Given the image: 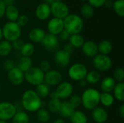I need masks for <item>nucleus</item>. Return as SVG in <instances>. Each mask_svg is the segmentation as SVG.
I'll use <instances>...</instances> for the list:
<instances>
[{
	"label": "nucleus",
	"mask_w": 124,
	"mask_h": 123,
	"mask_svg": "<svg viewBox=\"0 0 124 123\" xmlns=\"http://www.w3.org/2000/svg\"><path fill=\"white\" fill-rule=\"evenodd\" d=\"M80 1H87V0H80Z\"/></svg>",
	"instance_id": "56"
},
{
	"label": "nucleus",
	"mask_w": 124,
	"mask_h": 123,
	"mask_svg": "<svg viewBox=\"0 0 124 123\" xmlns=\"http://www.w3.org/2000/svg\"><path fill=\"white\" fill-rule=\"evenodd\" d=\"M16 112L17 109L13 104L8 101L0 103V120L7 121L11 120Z\"/></svg>",
	"instance_id": "9"
},
{
	"label": "nucleus",
	"mask_w": 124,
	"mask_h": 123,
	"mask_svg": "<svg viewBox=\"0 0 124 123\" xmlns=\"http://www.w3.org/2000/svg\"><path fill=\"white\" fill-rule=\"evenodd\" d=\"M55 63L60 67H66L70 64V54L66 52L65 51L60 50L55 53L54 55Z\"/></svg>",
	"instance_id": "15"
},
{
	"label": "nucleus",
	"mask_w": 124,
	"mask_h": 123,
	"mask_svg": "<svg viewBox=\"0 0 124 123\" xmlns=\"http://www.w3.org/2000/svg\"><path fill=\"white\" fill-rule=\"evenodd\" d=\"M89 4L93 7H100L105 5L107 0H87Z\"/></svg>",
	"instance_id": "43"
},
{
	"label": "nucleus",
	"mask_w": 124,
	"mask_h": 123,
	"mask_svg": "<svg viewBox=\"0 0 124 123\" xmlns=\"http://www.w3.org/2000/svg\"><path fill=\"white\" fill-rule=\"evenodd\" d=\"M51 14L54 15V17L63 20L69 14V8L62 1H54L50 5Z\"/></svg>",
	"instance_id": "8"
},
{
	"label": "nucleus",
	"mask_w": 124,
	"mask_h": 123,
	"mask_svg": "<svg viewBox=\"0 0 124 123\" xmlns=\"http://www.w3.org/2000/svg\"><path fill=\"white\" fill-rule=\"evenodd\" d=\"M37 119L39 122L42 123H47L50 119L49 112L45 109H39L36 113Z\"/></svg>",
	"instance_id": "34"
},
{
	"label": "nucleus",
	"mask_w": 124,
	"mask_h": 123,
	"mask_svg": "<svg viewBox=\"0 0 124 123\" xmlns=\"http://www.w3.org/2000/svg\"><path fill=\"white\" fill-rule=\"evenodd\" d=\"M112 60L108 55L97 54L93 59V65L94 67L101 72H105L112 67Z\"/></svg>",
	"instance_id": "7"
},
{
	"label": "nucleus",
	"mask_w": 124,
	"mask_h": 123,
	"mask_svg": "<svg viewBox=\"0 0 124 123\" xmlns=\"http://www.w3.org/2000/svg\"><path fill=\"white\" fill-rule=\"evenodd\" d=\"M61 102L62 101H60L59 99H51L48 104L49 112L52 113H57L59 112Z\"/></svg>",
	"instance_id": "35"
},
{
	"label": "nucleus",
	"mask_w": 124,
	"mask_h": 123,
	"mask_svg": "<svg viewBox=\"0 0 124 123\" xmlns=\"http://www.w3.org/2000/svg\"></svg>",
	"instance_id": "58"
},
{
	"label": "nucleus",
	"mask_w": 124,
	"mask_h": 123,
	"mask_svg": "<svg viewBox=\"0 0 124 123\" xmlns=\"http://www.w3.org/2000/svg\"><path fill=\"white\" fill-rule=\"evenodd\" d=\"M44 4H48V5H51L54 1V0H44Z\"/></svg>",
	"instance_id": "51"
},
{
	"label": "nucleus",
	"mask_w": 124,
	"mask_h": 123,
	"mask_svg": "<svg viewBox=\"0 0 124 123\" xmlns=\"http://www.w3.org/2000/svg\"><path fill=\"white\" fill-rule=\"evenodd\" d=\"M2 38H3V34H2V30L0 28V41H2Z\"/></svg>",
	"instance_id": "53"
},
{
	"label": "nucleus",
	"mask_w": 124,
	"mask_h": 123,
	"mask_svg": "<svg viewBox=\"0 0 124 123\" xmlns=\"http://www.w3.org/2000/svg\"><path fill=\"white\" fill-rule=\"evenodd\" d=\"M28 21H29V19H28V17L27 15H25V14H22V15H20L16 21V23L20 27H24L28 23Z\"/></svg>",
	"instance_id": "40"
},
{
	"label": "nucleus",
	"mask_w": 124,
	"mask_h": 123,
	"mask_svg": "<svg viewBox=\"0 0 124 123\" xmlns=\"http://www.w3.org/2000/svg\"><path fill=\"white\" fill-rule=\"evenodd\" d=\"M41 43L47 51H53L56 50L59 46V38L57 36L47 33L45 34V36L44 37Z\"/></svg>",
	"instance_id": "11"
},
{
	"label": "nucleus",
	"mask_w": 124,
	"mask_h": 123,
	"mask_svg": "<svg viewBox=\"0 0 124 123\" xmlns=\"http://www.w3.org/2000/svg\"><path fill=\"white\" fill-rule=\"evenodd\" d=\"M62 20L64 29L70 35L78 34L84 28V21L82 18L77 14H69Z\"/></svg>",
	"instance_id": "2"
},
{
	"label": "nucleus",
	"mask_w": 124,
	"mask_h": 123,
	"mask_svg": "<svg viewBox=\"0 0 124 123\" xmlns=\"http://www.w3.org/2000/svg\"><path fill=\"white\" fill-rule=\"evenodd\" d=\"M83 53L88 57H94L98 54L97 44L93 41H85L81 47Z\"/></svg>",
	"instance_id": "16"
},
{
	"label": "nucleus",
	"mask_w": 124,
	"mask_h": 123,
	"mask_svg": "<svg viewBox=\"0 0 124 123\" xmlns=\"http://www.w3.org/2000/svg\"><path fill=\"white\" fill-rule=\"evenodd\" d=\"M119 115H120V116H121L122 118H124V104H122V105L120 107V108H119Z\"/></svg>",
	"instance_id": "49"
},
{
	"label": "nucleus",
	"mask_w": 124,
	"mask_h": 123,
	"mask_svg": "<svg viewBox=\"0 0 124 123\" xmlns=\"http://www.w3.org/2000/svg\"><path fill=\"white\" fill-rule=\"evenodd\" d=\"M49 91H50L49 86L44 83H42L36 86V90H35V92L41 99L46 98V96H48L49 94Z\"/></svg>",
	"instance_id": "31"
},
{
	"label": "nucleus",
	"mask_w": 124,
	"mask_h": 123,
	"mask_svg": "<svg viewBox=\"0 0 124 123\" xmlns=\"http://www.w3.org/2000/svg\"><path fill=\"white\" fill-rule=\"evenodd\" d=\"M63 0H54V1H62Z\"/></svg>",
	"instance_id": "55"
},
{
	"label": "nucleus",
	"mask_w": 124,
	"mask_h": 123,
	"mask_svg": "<svg viewBox=\"0 0 124 123\" xmlns=\"http://www.w3.org/2000/svg\"><path fill=\"white\" fill-rule=\"evenodd\" d=\"M72 123H87L88 119L85 113L81 111H74L71 116L69 117Z\"/></svg>",
	"instance_id": "25"
},
{
	"label": "nucleus",
	"mask_w": 124,
	"mask_h": 123,
	"mask_svg": "<svg viewBox=\"0 0 124 123\" xmlns=\"http://www.w3.org/2000/svg\"><path fill=\"white\" fill-rule=\"evenodd\" d=\"M97 47H98V52L104 55H108L109 54L111 53L113 50V44L108 40L102 41L97 45Z\"/></svg>",
	"instance_id": "24"
},
{
	"label": "nucleus",
	"mask_w": 124,
	"mask_h": 123,
	"mask_svg": "<svg viewBox=\"0 0 124 123\" xmlns=\"http://www.w3.org/2000/svg\"><path fill=\"white\" fill-rule=\"evenodd\" d=\"M42 104L41 99L33 90L25 91L21 99V105L24 109L30 112H37L41 109Z\"/></svg>",
	"instance_id": "1"
},
{
	"label": "nucleus",
	"mask_w": 124,
	"mask_h": 123,
	"mask_svg": "<svg viewBox=\"0 0 124 123\" xmlns=\"http://www.w3.org/2000/svg\"><path fill=\"white\" fill-rule=\"evenodd\" d=\"M21 71L25 72L28 70H29L32 67V60L30 57H22L17 64V66Z\"/></svg>",
	"instance_id": "28"
},
{
	"label": "nucleus",
	"mask_w": 124,
	"mask_h": 123,
	"mask_svg": "<svg viewBox=\"0 0 124 123\" xmlns=\"http://www.w3.org/2000/svg\"><path fill=\"white\" fill-rule=\"evenodd\" d=\"M4 15H6V17L9 20V22H16L20 16L19 10L15 5L6 7Z\"/></svg>",
	"instance_id": "22"
},
{
	"label": "nucleus",
	"mask_w": 124,
	"mask_h": 123,
	"mask_svg": "<svg viewBox=\"0 0 124 123\" xmlns=\"http://www.w3.org/2000/svg\"><path fill=\"white\" fill-rule=\"evenodd\" d=\"M113 79L118 83H124V70L122 67L116 68L113 73Z\"/></svg>",
	"instance_id": "38"
},
{
	"label": "nucleus",
	"mask_w": 124,
	"mask_h": 123,
	"mask_svg": "<svg viewBox=\"0 0 124 123\" xmlns=\"http://www.w3.org/2000/svg\"><path fill=\"white\" fill-rule=\"evenodd\" d=\"M87 84H88V83H87V82H86V80L85 79H84V80L79 81V86H80L81 87H82V88L86 87V86H87Z\"/></svg>",
	"instance_id": "50"
},
{
	"label": "nucleus",
	"mask_w": 124,
	"mask_h": 123,
	"mask_svg": "<svg viewBox=\"0 0 124 123\" xmlns=\"http://www.w3.org/2000/svg\"><path fill=\"white\" fill-rule=\"evenodd\" d=\"M113 9L116 13L120 16H124V0H116V1L113 4Z\"/></svg>",
	"instance_id": "37"
},
{
	"label": "nucleus",
	"mask_w": 124,
	"mask_h": 123,
	"mask_svg": "<svg viewBox=\"0 0 124 123\" xmlns=\"http://www.w3.org/2000/svg\"><path fill=\"white\" fill-rule=\"evenodd\" d=\"M7 78L9 81L14 86H20L24 81V72L17 67H15L8 71Z\"/></svg>",
	"instance_id": "12"
},
{
	"label": "nucleus",
	"mask_w": 124,
	"mask_h": 123,
	"mask_svg": "<svg viewBox=\"0 0 124 123\" xmlns=\"http://www.w3.org/2000/svg\"><path fill=\"white\" fill-rule=\"evenodd\" d=\"M12 50V43L6 40L0 41V56L6 57L9 55Z\"/></svg>",
	"instance_id": "32"
},
{
	"label": "nucleus",
	"mask_w": 124,
	"mask_h": 123,
	"mask_svg": "<svg viewBox=\"0 0 124 123\" xmlns=\"http://www.w3.org/2000/svg\"><path fill=\"white\" fill-rule=\"evenodd\" d=\"M113 97L119 101L123 102L124 101V83H118L116 84L113 89Z\"/></svg>",
	"instance_id": "27"
},
{
	"label": "nucleus",
	"mask_w": 124,
	"mask_h": 123,
	"mask_svg": "<svg viewBox=\"0 0 124 123\" xmlns=\"http://www.w3.org/2000/svg\"><path fill=\"white\" fill-rule=\"evenodd\" d=\"M5 9H6V6L4 4L2 0H0V18H1L5 13Z\"/></svg>",
	"instance_id": "47"
},
{
	"label": "nucleus",
	"mask_w": 124,
	"mask_h": 123,
	"mask_svg": "<svg viewBox=\"0 0 124 123\" xmlns=\"http://www.w3.org/2000/svg\"><path fill=\"white\" fill-rule=\"evenodd\" d=\"M100 86H101V89L102 92L111 93L116 86V80L112 77L105 78L102 80Z\"/></svg>",
	"instance_id": "21"
},
{
	"label": "nucleus",
	"mask_w": 124,
	"mask_h": 123,
	"mask_svg": "<svg viewBox=\"0 0 124 123\" xmlns=\"http://www.w3.org/2000/svg\"><path fill=\"white\" fill-rule=\"evenodd\" d=\"M11 43H12V48H14L15 49H16V50H21V49L23 46V45H24L25 43L23 42V41L22 39L18 38V39L12 41Z\"/></svg>",
	"instance_id": "42"
},
{
	"label": "nucleus",
	"mask_w": 124,
	"mask_h": 123,
	"mask_svg": "<svg viewBox=\"0 0 124 123\" xmlns=\"http://www.w3.org/2000/svg\"><path fill=\"white\" fill-rule=\"evenodd\" d=\"M12 123H29V117L28 114L23 111H17L14 117L12 118Z\"/></svg>",
	"instance_id": "29"
},
{
	"label": "nucleus",
	"mask_w": 124,
	"mask_h": 123,
	"mask_svg": "<svg viewBox=\"0 0 124 123\" xmlns=\"http://www.w3.org/2000/svg\"><path fill=\"white\" fill-rule=\"evenodd\" d=\"M101 79V75L100 72L97 70H92L90 72H88L85 80H86L87 83L89 84H96L98 82H100Z\"/></svg>",
	"instance_id": "30"
},
{
	"label": "nucleus",
	"mask_w": 124,
	"mask_h": 123,
	"mask_svg": "<svg viewBox=\"0 0 124 123\" xmlns=\"http://www.w3.org/2000/svg\"><path fill=\"white\" fill-rule=\"evenodd\" d=\"M88 72L86 67L82 63H75L68 70L69 78L74 81H80L85 79Z\"/></svg>",
	"instance_id": "6"
},
{
	"label": "nucleus",
	"mask_w": 124,
	"mask_h": 123,
	"mask_svg": "<svg viewBox=\"0 0 124 123\" xmlns=\"http://www.w3.org/2000/svg\"><path fill=\"white\" fill-rule=\"evenodd\" d=\"M2 1H3V2L6 7L14 5V3L15 2V0H2Z\"/></svg>",
	"instance_id": "48"
},
{
	"label": "nucleus",
	"mask_w": 124,
	"mask_h": 123,
	"mask_svg": "<svg viewBox=\"0 0 124 123\" xmlns=\"http://www.w3.org/2000/svg\"><path fill=\"white\" fill-rule=\"evenodd\" d=\"M68 101L75 109L79 107L81 105V98L78 95H71Z\"/></svg>",
	"instance_id": "39"
},
{
	"label": "nucleus",
	"mask_w": 124,
	"mask_h": 123,
	"mask_svg": "<svg viewBox=\"0 0 124 123\" xmlns=\"http://www.w3.org/2000/svg\"><path fill=\"white\" fill-rule=\"evenodd\" d=\"M63 50L65 51L66 52H68V54H70L71 55V54H72V53L73 52V51H74V48L68 43H67L66 45H65Z\"/></svg>",
	"instance_id": "46"
},
{
	"label": "nucleus",
	"mask_w": 124,
	"mask_h": 123,
	"mask_svg": "<svg viewBox=\"0 0 124 123\" xmlns=\"http://www.w3.org/2000/svg\"><path fill=\"white\" fill-rule=\"evenodd\" d=\"M76 109L71 105V104L68 101H64L61 102L60 107L58 113L63 117L68 118L71 116Z\"/></svg>",
	"instance_id": "19"
},
{
	"label": "nucleus",
	"mask_w": 124,
	"mask_h": 123,
	"mask_svg": "<svg viewBox=\"0 0 124 123\" xmlns=\"http://www.w3.org/2000/svg\"><path fill=\"white\" fill-rule=\"evenodd\" d=\"M100 93L94 88H87L86 89L81 96V104L89 110H92L100 104Z\"/></svg>",
	"instance_id": "3"
},
{
	"label": "nucleus",
	"mask_w": 124,
	"mask_h": 123,
	"mask_svg": "<svg viewBox=\"0 0 124 123\" xmlns=\"http://www.w3.org/2000/svg\"><path fill=\"white\" fill-rule=\"evenodd\" d=\"M0 91H1V85H0Z\"/></svg>",
	"instance_id": "57"
},
{
	"label": "nucleus",
	"mask_w": 124,
	"mask_h": 123,
	"mask_svg": "<svg viewBox=\"0 0 124 123\" xmlns=\"http://www.w3.org/2000/svg\"><path fill=\"white\" fill-rule=\"evenodd\" d=\"M68 41H69V43L74 49H80V48H81L84 43L85 42L84 37L80 33L70 35Z\"/></svg>",
	"instance_id": "23"
},
{
	"label": "nucleus",
	"mask_w": 124,
	"mask_h": 123,
	"mask_svg": "<svg viewBox=\"0 0 124 123\" xmlns=\"http://www.w3.org/2000/svg\"><path fill=\"white\" fill-rule=\"evenodd\" d=\"M24 79L31 85L38 86L44 81V73L37 67H31L24 72Z\"/></svg>",
	"instance_id": "5"
},
{
	"label": "nucleus",
	"mask_w": 124,
	"mask_h": 123,
	"mask_svg": "<svg viewBox=\"0 0 124 123\" xmlns=\"http://www.w3.org/2000/svg\"><path fill=\"white\" fill-rule=\"evenodd\" d=\"M1 30L3 37L6 41L9 42H12L20 38L22 33L21 28L16 23V22H7Z\"/></svg>",
	"instance_id": "4"
},
{
	"label": "nucleus",
	"mask_w": 124,
	"mask_h": 123,
	"mask_svg": "<svg viewBox=\"0 0 124 123\" xmlns=\"http://www.w3.org/2000/svg\"><path fill=\"white\" fill-rule=\"evenodd\" d=\"M15 66V63L12 60L10 59H7L4 62V68L5 69V70H7V72L9 71L10 70H12V68H14Z\"/></svg>",
	"instance_id": "44"
},
{
	"label": "nucleus",
	"mask_w": 124,
	"mask_h": 123,
	"mask_svg": "<svg viewBox=\"0 0 124 123\" xmlns=\"http://www.w3.org/2000/svg\"><path fill=\"white\" fill-rule=\"evenodd\" d=\"M92 117L97 123H105L108 119V114L104 108L97 107L92 109Z\"/></svg>",
	"instance_id": "17"
},
{
	"label": "nucleus",
	"mask_w": 124,
	"mask_h": 123,
	"mask_svg": "<svg viewBox=\"0 0 124 123\" xmlns=\"http://www.w3.org/2000/svg\"><path fill=\"white\" fill-rule=\"evenodd\" d=\"M62 74L57 70H50L49 71L44 73V81L46 85L52 86H58L62 81Z\"/></svg>",
	"instance_id": "13"
},
{
	"label": "nucleus",
	"mask_w": 124,
	"mask_h": 123,
	"mask_svg": "<svg viewBox=\"0 0 124 123\" xmlns=\"http://www.w3.org/2000/svg\"><path fill=\"white\" fill-rule=\"evenodd\" d=\"M54 123H65V121H64V120L63 119H62V118H58V119H57Z\"/></svg>",
	"instance_id": "52"
},
{
	"label": "nucleus",
	"mask_w": 124,
	"mask_h": 123,
	"mask_svg": "<svg viewBox=\"0 0 124 123\" xmlns=\"http://www.w3.org/2000/svg\"><path fill=\"white\" fill-rule=\"evenodd\" d=\"M34 51H35L34 46L31 43H25L20 50L23 57H30L31 55H33Z\"/></svg>",
	"instance_id": "36"
},
{
	"label": "nucleus",
	"mask_w": 124,
	"mask_h": 123,
	"mask_svg": "<svg viewBox=\"0 0 124 123\" xmlns=\"http://www.w3.org/2000/svg\"><path fill=\"white\" fill-rule=\"evenodd\" d=\"M94 7H92L89 3L82 5L81 8V14L84 18L86 19L92 18L94 15Z\"/></svg>",
	"instance_id": "33"
},
{
	"label": "nucleus",
	"mask_w": 124,
	"mask_h": 123,
	"mask_svg": "<svg viewBox=\"0 0 124 123\" xmlns=\"http://www.w3.org/2000/svg\"><path fill=\"white\" fill-rule=\"evenodd\" d=\"M39 69L44 72L46 73V72L49 71L51 70V64L49 61L47 60H43L40 63V67Z\"/></svg>",
	"instance_id": "41"
},
{
	"label": "nucleus",
	"mask_w": 124,
	"mask_h": 123,
	"mask_svg": "<svg viewBox=\"0 0 124 123\" xmlns=\"http://www.w3.org/2000/svg\"><path fill=\"white\" fill-rule=\"evenodd\" d=\"M45 32L43 29L39 28H33L28 34L29 39L33 43H41L45 36Z\"/></svg>",
	"instance_id": "20"
},
{
	"label": "nucleus",
	"mask_w": 124,
	"mask_h": 123,
	"mask_svg": "<svg viewBox=\"0 0 124 123\" xmlns=\"http://www.w3.org/2000/svg\"><path fill=\"white\" fill-rule=\"evenodd\" d=\"M36 17L39 20H46L51 15L50 6L44 3H41L36 9L35 12Z\"/></svg>",
	"instance_id": "18"
},
{
	"label": "nucleus",
	"mask_w": 124,
	"mask_h": 123,
	"mask_svg": "<svg viewBox=\"0 0 124 123\" xmlns=\"http://www.w3.org/2000/svg\"><path fill=\"white\" fill-rule=\"evenodd\" d=\"M114 100L115 99L113 94H111L110 93L102 92V94H100V103H101L104 107H111L114 103Z\"/></svg>",
	"instance_id": "26"
},
{
	"label": "nucleus",
	"mask_w": 124,
	"mask_h": 123,
	"mask_svg": "<svg viewBox=\"0 0 124 123\" xmlns=\"http://www.w3.org/2000/svg\"><path fill=\"white\" fill-rule=\"evenodd\" d=\"M73 91V87L69 82H61L54 91L59 99H65L69 98Z\"/></svg>",
	"instance_id": "10"
},
{
	"label": "nucleus",
	"mask_w": 124,
	"mask_h": 123,
	"mask_svg": "<svg viewBox=\"0 0 124 123\" xmlns=\"http://www.w3.org/2000/svg\"><path fill=\"white\" fill-rule=\"evenodd\" d=\"M70 34L67 30H65V29H63V30L60 33V34H59L60 38L61 40H62V41H67V40H68L69 38H70Z\"/></svg>",
	"instance_id": "45"
},
{
	"label": "nucleus",
	"mask_w": 124,
	"mask_h": 123,
	"mask_svg": "<svg viewBox=\"0 0 124 123\" xmlns=\"http://www.w3.org/2000/svg\"><path fill=\"white\" fill-rule=\"evenodd\" d=\"M0 123H7L6 121H3V120H0Z\"/></svg>",
	"instance_id": "54"
},
{
	"label": "nucleus",
	"mask_w": 124,
	"mask_h": 123,
	"mask_svg": "<svg viewBox=\"0 0 124 123\" xmlns=\"http://www.w3.org/2000/svg\"><path fill=\"white\" fill-rule=\"evenodd\" d=\"M63 29H64L63 20L61 19L54 17L51 19L47 24V30L49 31V33L54 36L59 35L60 33Z\"/></svg>",
	"instance_id": "14"
}]
</instances>
